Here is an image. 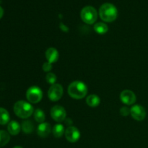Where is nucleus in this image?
Listing matches in <instances>:
<instances>
[{
    "label": "nucleus",
    "mask_w": 148,
    "mask_h": 148,
    "mask_svg": "<svg viewBox=\"0 0 148 148\" xmlns=\"http://www.w3.org/2000/svg\"><path fill=\"white\" fill-rule=\"evenodd\" d=\"M51 132V127L50 124L47 122L41 123L39 124L37 128L38 135L42 138L47 137L50 134Z\"/></svg>",
    "instance_id": "11"
},
{
    "label": "nucleus",
    "mask_w": 148,
    "mask_h": 148,
    "mask_svg": "<svg viewBox=\"0 0 148 148\" xmlns=\"http://www.w3.org/2000/svg\"><path fill=\"white\" fill-rule=\"evenodd\" d=\"M13 148H23L22 147H20V146H16V147H13Z\"/></svg>",
    "instance_id": "25"
},
{
    "label": "nucleus",
    "mask_w": 148,
    "mask_h": 148,
    "mask_svg": "<svg viewBox=\"0 0 148 148\" xmlns=\"http://www.w3.org/2000/svg\"><path fill=\"white\" fill-rule=\"evenodd\" d=\"M14 112L21 119H27L34 113L33 106L25 101H19L14 105Z\"/></svg>",
    "instance_id": "3"
},
{
    "label": "nucleus",
    "mask_w": 148,
    "mask_h": 148,
    "mask_svg": "<svg viewBox=\"0 0 148 148\" xmlns=\"http://www.w3.org/2000/svg\"><path fill=\"white\" fill-rule=\"evenodd\" d=\"M80 17L84 23L92 25L95 23V21L97 20L98 13H97L96 10L93 7L87 6L81 10Z\"/></svg>",
    "instance_id": "4"
},
{
    "label": "nucleus",
    "mask_w": 148,
    "mask_h": 148,
    "mask_svg": "<svg viewBox=\"0 0 148 148\" xmlns=\"http://www.w3.org/2000/svg\"><path fill=\"white\" fill-rule=\"evenodd\" d=\"M52 133L53 135L56 138H60L63 136V134L65 133L64 127L62 124H57L54 125V127L52 129Z\"/></svg>",
    "instance_id": "14"
},
{
    "label": "nucleus",
    "mask_w": 148,
    "mask_h": 148,
    "mask_svg": "<svg viewBox=\"0 0 148 148\" xmlns=\"http://www.w3.org/2000/svg\"><path fill=\"white\" fill-rule=\"evenodd\" d=\"M20 130H21V127L18 122L16 121H11L9 122L8 127H7L9 134L12 135H17L20 133Z\"/></svg>",
    "instance_id": "13"
},
{
    "label": "nucleus",
    "mask_w": 148,
    "mask_h": 148,
    "mask_svg": "<svg viewBox=\"0 0 148 148\" xmlns=\"http://www.w3.org/2000/svg\"><path fill=\"white\" fill-rule=\"evenodd\" d=\"M10 134L4 130H0V147L6 145L10 142Z\"/></svg>",
    "instance_id": "19"
},
{
    "label": "nucleus",
    "mask_w": 148,
    "mask_h": 148,
    "mask_svg": "<svg viewBox=\"0 0 148 148\" xmlns=\"http://www.w3.org/2000/svg\"><path fill=\"white\" fill-rule=\"evenodd\" d=\"M99 14L101 18L104 22L111 23L116 19L118 16V11L114 4L111 3H105L100 7Z\"/></svg>",
    "instance_id": "2"
},
{
    "label": "nucleus",
    "mask_w": 148,
    "mask_h": 148,
    "mask_svg": "<svg viewBox=\"0 0 148 148\" xmlns=\"http://www.w3.org/2000/svg\"><path fill=\"white\" fill-rule=\"evenodd\" d=\"M87 93V85L81 81H75L68 87V94L74 99H82L86 96Z\"/></svg>",
    "instance_id": "1"
},
{
    "label": "nucleus",
    "mask_w": 148,
    "mask_h": 148,
    "mask_svg": "<svg viewBox=\"0 0 148 148\" xmlns=\"http://www.w3.org/2000/svg\"><path fill=\"white\" fill-rule=\"evenodd\" d=\"M22 129L25 134H30L34 130V125L30 120H25L22 123Z\"/></svg>",
    "instance_id": "17"
},
{
    "label": "nucleus",
    "mask_w": 148,
    "mask_h": 148,
    "mask_svg": "<svg viewBox=\"0 0 148 148\" xmlns=\"http://www.w3.org/2000/svg\"><path fill=\"white\" fill-rule=\"evenodd\" d=\"M66 112L61 106H54L51 109V116L56 122H62L66 119Z\"/></svg>",
    "instance_id": "7"
},
{
    "label": "nucleus",
    "mask_w": 148,
    "mask_h": 148,
    "mask_svg": "<svg viewBox=\"0 0 148 148\" xmlns=\"http://www.w3.org/2000/svg\"><path fill=\"white\" fill-rule=\"evenodd\" d=\"M94 30L98 34L103 35L108 32V27L107 25L105 24V23H98L94 25Z\"/></svg>",
    "instance_id": "18"
},
{
    "label": "nucleus",
    "mask_w": 148,
    "mask_h": 148,
    "mask_svg": "<svg viewBox=\"0 0 148 148\" xmlns=\"http://www.w3.org/2000/svg\"><path fill=\"white\" fill-rule=\"evenodd\" d=\"M43 70L44 72H50L52 69V64L49 63V62H45L44 64H43Z\"/></svg>",
    "instance_id": "23"
},
{
    "label": "nucleus",
    "mask_w": 148,
    "mask_h": 148,
    "mask_svg": "<svg viewBox=\"0 0 148 148\" xmlns=\"http://www.w3.org/2000/svg\"><path fill=\"white\" fill-rule=\"evenodd\" d=\"M59 52L55 48H49L46 51V58L48 62L51 64L55 63L59 59Z\"/></svg>",
    "instance_id": "12"
},
{
    "label": "nucleus",
    "mask_w": 148,
    "mask_h": 148,
    "mask_svg": "<svg viewBox=\"0 0 148 148\" xmlns=\"http://www.w3.org/2000/svg\"><path fill=\"white\" fill-rule=\"evenodd\" d=\"M65 137L69 143H76L80 138V132L79 130L75 127H69L65 130Z\"/></svg>",
    "instance_id": "9"
},
{
    "label": "nucleus",
    "mask_w": 148,
    "mask_h": 148,
    "mask_svg": "<svg viewBox=\"0 0 148 148\" xmlns=\"http://www.w3.org/2000/svg\"><path fill=\"white\" fill-rule=\"evenodd\" d=\"M46 79L48 83L51 84V85H54L56 84L55 82L56 81V76L53 73H49L46 75Z\"/></svg>",
    "instance_id": "21"
},
{
    "label": "nucleus",
    "mask_w": 148,
    "mask_h": 148,
    "mask_svg": "<svg viewBox=\"0 0 148 148\" xmlns=\"http://www.w3.org/2000/svg\"><path fill=\"white\" fill-rule=\"evenodd\" d=\"M130 114L134 120L141 121L146 117V111L143 106L140 105H134L130 108Z\"/></svg>",
    "instance_id": "8"
},
{
    "label": "nucleus",
    "mask_w": 148,
    "mask_h": 148,
    "mask_svg": "<svg viewBox=\"0 0 148 148\" xmlns=\"http://www.w3.org/2000/svg\"><path fill=\"white\" fill-rule=\"evenodd\" d=\"M3 14H4V10H3L2 7L0 6V19L3 17Z\"/></svg>",
    "instance_id": "24"
},
{
    "label": "nucleus",
    "mask_w": 148,
    "mask_h": 148,
    "mask_svg": "<svg viewBox=\"0 0 148 148\" xmlns=\"http://www.w3.org/2000/svg\"><path fill=\"white\" fill-rule=\"evenodd\" d=\"M120 114L123 116H127L130 114V109L127 107H122L120 109Z\"/></svg>",
    "instance_id": "22"
},
{
    "label": "nucleus",
    "mask_w": 148,
    "mask_h": 148,
    "mask_svg": "<svg viewBox=\"0 0 148 148\" xmlns=\"http://www.w3.org/2000/svg\"><path fill=\"white\" fill-rule=\"evenodd\" d=\"M101 103V99L96 95H90L86 98V103L90 107H96Z\"/></svg>",
    "instance_id": "15"
},
{
    "label": "nucleus",
    "mask_w": 148,
    "mask_h": 148,
    "mask_svg": "<svg viewBox=\"0 0 148 148\" xmlns=\"http://www.w3.org/2000/svg\"><path fill=\"white\" fill-rule=\"evenodd\" d=\"M64 89L60 84L52 85L48 91V97L51 101H58L62 98Z\"/></svg>",
    "instance_id": "6"
},
{
    "label": "nucleus",
    "mask_w": 148,
    "mask_h": 148,
    "mask_svg": "<svg viewBox=\"0 0 148 148\" xmlns=\"http://www.w3.org/2000/svg\"><path fill=\"white\" fill-rule=\"evenodd\" d=\"M26 98L31 103H38L43 98V92L38 87L32 86L27 89L26 92Z\"/></svg>",
    "instance_id": "5"
},
{
    "label": "nucleus",
    "mask_w": 148,
    "mask_h": 148,
    "mask_svg": "<svg viewBox=\"0 0 148 148\" xmlns=\"http://www.w3.org/2000/svg\"><path fill=\"white\" fill-rule=\"evenodd\" d=\"M34 119L37 122L41 123L44 122L46 119V116H45L44 112L40 108H37L34 111Z\"/></svg>",
    "instance_id": "20"
},
{
    "label": "nucleus",
    "mask_w": 148,
    "mask_h": 148,
    "mask_svg": "<svg viewBox=\"0 0 148 148\" xmlns=\"http://www.w3.org/2000/svg\"><path fill=\"white\" fill-rule=\"evenodd\" d=\"M120 99L126 105H133L136 102V95L132 90H124L120 94Z\"/></svg>",
    "instance_id": "10"
},
{
    "label": "nucleus",
    "mask_w": 148,
    "mask_h": 148,
    "mask_svg": "<svg viewBox=\"0 0 148 148\" xmlns=\"http://www.w3.org/2000/svg\"><path fill=\"white\" fill-rule=\"evenodd\" d=\"M10 121V114L4 108H0V124L5 125Z\"/></svg>",
    "instance_id": "16"
}]
</instances>
